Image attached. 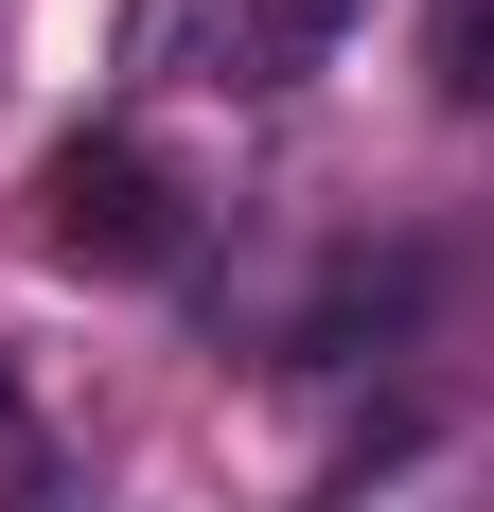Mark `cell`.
<instances>
[{"label": "cell", "mask_w": 494, "mask_h": 512, "mask_svg": "<svg viewBox=\"0 0 494 512\" xmlns=\"http://www.w3.org/2000/svg\"><path fill=\"white\" fill-rule=\"evenodd\" d=\"M353 0H124L106 71L142 106H283L300 71H336Z\"/></svg>", "instance_id": "1"}, {"label": "cell", "mask_w": 494, "mask_h": 512, "mask_svg": "<svg viewBox=\"0 0 494 512\" xmlns=\"http://www.w3.org/2000/svg\"><path fill=\"white\" fill-rule=\"evenodd\" d=\"M36 248L89 265V283H159V265L195 248V195H177L142 142H53L36 159Z\"/></svg>", "instance_id": "2"}, {"label": "cell", "mask_w": 494, "mask_h": 512, "mask_svg": "<svg viewBox=\"0 0 494 512\" xmlns=\"http://www.w3.org/2000/svg\"><path fill=\"white\" fill-rule=\"evenodd\" d=\"M424 71H442V106H494V0H442L424 18Z\"/></svg>", "instance_id": "3"}, {"label": "cell", "mask_w": 494, "mask_h": 512, "mask_svg": "<svg viewBox=\"0 0 494 512\" xmlns=\"http://www.w3.org/2000/svg\"><path fill=\"white\" fill-rule=\"evenodd\" d=\"M36 495H53V424L18 389V354H0V512H36Z\"/></svg>", "instance_id": "4"}]
</instances>
